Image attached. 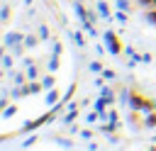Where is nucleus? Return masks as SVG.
Here are the masks:
<instances>
[{
    "mask_svg": "<svg viewBox=\"0 0 156 151\" xmlns=\"http://www.w3.org/2000/svg\"><path fill=\"white\" fill-rule=\"evenodd\" d=\"M151 17H154V19H156V12H151Z\"/></svg>",
    "mask_w": 156,
    "mask_h": 151,
    "instance_id": "f257e3e1",
    "label": "nucleus"
}]
</instances>
